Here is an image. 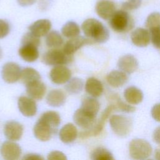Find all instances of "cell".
Segmentation results:
<instances>
[{
  "label": "cell",
  "instance_id": "obj_6",
  "mask_svg": "<svg viewBox=\"0 0 160 160\" xmlns=\"http://www.w3.org/2000/svg\"><path fill=\"white\" fill-rule=\"evenodd\" d=\"M114 109H117V107L115 104H111L108 106L101 114V118H99L98 122L95 124V126H92L90 129H86L83 132H81L80 138H86L89 136L98 135L102 130L106 119L112 112V111H113Z\"/></svg>",
  "mask_w": 160,
  "mask_h": 160
},
{
  "label": "cell",
  "instance_id": "obj_33",
  "mask_svg": "<svg viewBox=\"0 0 160 160\" xmlns=\"http://www.w3.org/2000/svg\"><path fill=\"white\" fill-rule=\"evenodd\" d=\"M41 41L39 37L36 36L31 32L26 33L22 38V45H32L38 47L40 45Z\"/></svg>",
  "mask_w": 160,
  "mask_h": 160
},
{
  "label": "cell",
  "instance_id": "obj_29",
  "mask_svg": "<svg viewBox=\"0 0 160 160\" xmlns=\"http://www.w3.org/2000/svg\"><path fill=\"white\" fill-rule=\"evenodd\" d=\"M61 32L66 38H72L79 34L80 29L75 22L69 21L63 26L61 29Z\"/></svg>",
  "mask_w": 160,
  "mask_h": 160
},
{
  "label": "cell",
  "instance_id": "obj_41",
  "mask_svg": "<svg viewBox=\"0 0 160 160\" xmlns=\"http://www.w3.org/2000/svg\"><path fill=\"white\" fill-rule=\"evenodd\" d=\"M153 139L156 143L160 145V126L154 130L153 132Z\"/></svg>",
  "mask_w": 160,
  "mask_h": 160
},
{
  "label": "cell",
  "instance_id": "obj_23",
  "mask_svg": "<svg viewBox=\"0 0 160 160\" xmlns=\"http://www.w3.org/2000/svg\"><path fill=\"white\" fill-rule=\"evenodd\" d=\"M85 90L91 96L97 98L102 94L104 88L100 81L91 77L88 78L86 82Z\"/></svg>",
  "mask_w": 160,
  "mask_h": 160
},
{
  "label": "cell",
  "instance_id": "obj_9",
  "mask_svg": "<svg viewBox=\"0 0 160 160\" xmlns=\"http://www.w3.org/2000/svg\"><path fill=\"white\" fill-rule=\"evenodd\" d=\"M49 76L54 83L62 84L67 82L70 79L71 72L67 67L63 65H58L51 70Z\"/></svg>",
  "mask_w": 160,
  "mask_h": 160
},
{
  "label": "cell",
  "instance_id": "obj_15",
  "mask_svg": "<svg viewBox=\"0 0 160 160\" xmlns=\"http://www.w3.org/2000/svg\"><path fill=\"white\" fill-rule=\"evenodd\" d=\"M94 42L88 38H84L82 36H76L71 38L70 40L66 42L63 48V51L68 54L71 55L74 53L79 49L86 44H92Z\"/></svg>",
  "mask_w": 160,
  "mask_h": 160
},
{
  "label": "cell",
  "instance_id": "obj_2",
  "mask_svg": "<svg viewBox=\"0 0 160 160\" xmlns=\"http://www.w3.org/2000/svg\"><path fill=\"white\" fill-rule=\"evenodd\" d=\"M109 24L111 28L118 32H127L134 26V21L131 16L124 10L116 11L110 18Z\"/></svg>",
  "mask_w": 160,
  "mask_h": 160
},
{
  "label": "cell",
  "instance_id": "obj_11",
  "mask_svg": "<svg viewBox=\"0 0 160 160\" xmlns=\"http://www.w3.org/2000/svg\"><path fill=\"white\" fill-rule=\"evenodd\" d=\"M96 12L103 19H110L116 12L114 3L109 0H99L96 4Z\"/></svg>",
  "mask_w": 160,
  "mask_h": 160
},
{
  "label": "cell",
  "instance_id": "obj_14",
  "mask_svg": "<svg viewBox=\"0 0 160 160\" xmlns=\"http://www.w3.org/2000/svg\"><path fill=\"white\" fill-rule=\"evenodd\" d=\"M18 108L20 112L26 117H31L36 114L37 105L32 98L22 96L18 99Z\"/></svg>",
  "mask_w": 160,
  "mask_h": 160
},
{
  "label": "cell",
  "instance_id": "obj_18",
  "mask_svg": "<svg viewBox=\"0 0 160 160\" xmlns=\"http://www.w3.org/2000/svg\"><path fill=\"white\" fill-rule=\"evenodd\" d=\"M26 86L27 94L30 98L36 100H41L46 91L45 84L40 81V80L29 83Z\"/></svg>",
  "mask_w": 160,
  "mask_h": 160
},
{
  "label": "cell",
  "instance_id": "obj_43",
  "mask_svg": "<svg viewBox=\"0 0 160 160\" xmlns=\"http://www.w3.org/2000/svg\"><path fill=\"white\" fill-rule=\"evenodd\" d=\"M18 3L22 6H28L34 4L36 0H17Z\"/></svg>",
  "mask_w": 160,
  "mask_h": 160
},
{
  "label": "cell",
  "instance_id": "obj_28",
  "mask_svg": "<svg viewBox=\"0 0 160 160\" xmlns=\"http://www.w3.org/2000/svg\"><path fill=\"white\" fill-rule=\"evenodd\" d=\"M39 119L43 121L54 129L59 126L61 122V118L59 113L54 111H49L44 112Z\"/></svg>",
  "mask_w": 160,
  "mask_h": 160
},
{
  "label": "cell",
  "instance_id": "obj_35",
  "mask_svg": "<svg viewBox=\"0 0 160 160\" xmlns=\"http://www.w3.org/2000/svg\"><path fill=\"white\" fill-rule=\"evenodd\" d=\"M149 32L152 44L157 49H160V27L150 29Z\"/></svg>",
  "mask_w": 160,
  "mask_h": 160
},
{
  "label": "cell",
  "instance_id": "obj_39",
  "mask_svg": "<svg viewBox=\"0 0 160 160\" xmlns=\"http://www.w3.org/2000/svg\"><path fill=\"white\" fill-rule=\"evenodd\" d=\"M48 159L50 160H66L67 159L66 155L62 152L58 151H54L51 152L48 156Z\"/></svg>",
  "mask_w": 160,
  "mask_h": 160
},
{
  "label": "cell",
  "instance_id": "obj_44",
  "mask_svg": "<svg viewBox=\"0 0 160 160\" xmlns=\"http://www.w3.org/2000/svg\"><path fill=\"white\" fill-rule=\"evenodd\" d=\"M154 158H155L156 159L160 160V149H157L155 151Z\"/></svg>",
  "mask_w": 160,
  "mask_h": 160
},
{
  "label": "cell",
  "instance_id": "obj_16",
  "mask_svg": "<svg viewBox=\"0 0 160 160\" xmlns=\"http://www.w3.org/2000/svg\"><path fill=\"white\" fill-rule=\"evenodd\" d=\"M131 39L135 46L138 47H145L150 42V32L146 29L138 28L132 32Z\"/></svg>",
  "mask_w": 160,
  "mask_h": 160
},
{
  "label": "cell",
  "instance_id": "obj_10",
  "mask_svg": "<svg viewBox=\"0 0 160 160\" xmlns=\"http://www.w3.org/2000/svg\"><path fill=\"white\" fill-rule=\"evenodd\" d=\"M0 152L2 157L6 160H16L21 154L20 146L12 141H5L1 146Z\"/></svg>",
  "mask_w": 160,
  "mask_h": 160
},
{
  "label": "cell",
  "instance_id": "obj_36",
  "mask_svg": "<svg viewBox=\"0 0 160 160\" xmlns=\"http://www.w3.org/2000/svg\"><path fill=\"white\" fill-rule=\"evenodd\" d=\"M115 100H116V106L117 107L118 109H119L121 111L126 112H131L135 111V108L126 104L124 102H123L121 98L118 96H115Z\"/></svg>",
  "mask_w": 160,
  "mask_h": 160
},
{
  "label": "cell",
  "instance_id": "obj_20",
  "mask_svg": "<svg viewBox=\"0 0 160 160\" xmlns=\"http://www.w3.org/2000/svg\"><path fill=\"white\" fill-rule=\"evenodd\" d=\"M59 138L64 143H71L73 142L78 136L76 127L72 123L65 124L60 130Z\"/></svg>",
  "mask_w": 160,
  "mask_h": 160
},
{
  "label": "cell",
  "instance_id": "obj_26",
  "mask_svg": "<svg viewBox=\"0 0 160 160\" xmlns=\"http://www.w3.org/2000/svg\"><path fill=\"white\" fill-rule=\"evenodd\" d=\"M20 79L23 84L27 85L29 83L39 81L41 79V76L34 68H26L21 71Z\"/></svg>",
  "mask_w": 160,
  "mask_h": 160
},
{
  "label": "cell",
  "instance_id": "obj_25",
  "mask_svg": "<svg viewBox=\"0 0 160 160\" xmlns=\"http://www.w3.org/2000/svg\"><path fill=\"white\" fill-rule=\"evenodd\" d=\"M124 96L128 102L133 105L140 103L143 99L142 92L134 86L126 88L124 92Z\"/></svg>",
  "mask_w": 160,
  "mask_h": 160
},
{
  "label": "cell",
  "instance_id": "obj_22",
  "mask_svg": "<svg viewBox=\"0 0 160 160\" xmlns=\"http://www.w3.org/2000/svg\"><path fill=\"white\" fill-rule=\"evenodd\" d=\"M66 96L61 89H53L50 91L46 96L47 103L52 107H59L64 104Z\"/></svg>",
  "mask_w": 160,
  "mask_h": 160
},
{
  "label": "cell",
  "instance_id": "obj_24",
  "mask_svg": "<svg viewBox=\"0 0 160 160\" xmlns=\"http://www.w3.org/2000/svg\"><path fill=\"white\" fill-rule=\"evenodd\" d=\"M19 54L24 61L32 62L38 58L39 51L36 46L32 45H22L19 49Z\"/></svg>",
  "mask_w": 160,
  "mask_h": 160
},
{
  "label": "cell",
  "instance_id": "obj_32",
  "mask_svg": "<svg viewBox=\"0 0 160 160\" xmlns=\"http://www.w3.org/2000/svg\"><path fill=\"white\" fill-rule=\"evenodd\" d=\"M91 158L94 160H112V154L106 149L101 147L96 148L91 154Z\"/></svg>",
  "mask_w": 160,
  "mask_h": 160
},
{
  "label": "cell",
  "instance_id": "obj_31",
  "mask_svg": "<svg viewBox=\"0 0 160 160\" xmlns=\"http://www.w3.org/2000/svg\"><path fill=\"white\" fill-rule=\"evenodd\" d=\"M63 43L61 35L56 31H52L48 34L46 38V44L49 48H56L61 46Z\"/></svg>",
  "mask_w": 160,
  "mask_h": 160
},
{
  "label": "cell",
  "instance_id": "obj_5",
  "mask_svg": "<svg viewBox=\"0 0 160 160\" xmlns=\"http://www.w3.org/2000/svg\"><path fill=\"white\" fill-rule=\"evenodd\" d=\"M72 59L71 55L66 54L63 50L51 49L46 52L42 57V61L46 65L58 66L69 63Z\"/></svg>",
  "mask_w": 160,
  "mask_h": 160
},
{
  "label": "cell",
  "instance_id": "obj_38",
  "mask_svg": "<svg viewBox=\"0 0 160 160\" xmlns=\"http://www.w3.org/2000/svg\"><path fill=\"white\" fill-rule=\"evenodd\" d=\"M10 31V26L9 23L3 20L0 19V39L6 37Z\"/></svg>",
  "mask_w": 160,
  "mask_h": 160
},
{
  "label": "cell",
  "instance_id": "obj_12",
  "mask_svg": "<svg viewBox=\"0 0 160 160\" xmlns=\"http://www.w3.org/2000/svg\"><path fill=\"white\" fill-rule=\"evenodd\" d=\"M56 129L43 121L39 119L34 127V134L35 137L41 141H47L49 140L54 131Z\"/></svg>",
  "mask_w": 160,
  "mask_h": 160
},
{
  "label": "cell",
  "instance_id": "obj_19",
  "mask_svg": "<svg viewBox=\"0 0 160 160\" xmlns=\"http://www.w3.org/2000/svg\"><path fill=\"white\" fill-rule=\"evenodd\" d=\"M51 28V22L46 19H39L33 22L29 27L30 32L38 37L46 35L50 31Z\"/></svg>",
  "mask_w": 160,
  "mask_h": 160
},
{
  "label": "cell",
  "instance_id": "obj_1",
  "mask_svg": "<svg viewBox=\"0 0 160 160\" xmlns=\"http://www.w3.org/2000/svg\"><path fill=\"white\" fill-rule=\"evenodd\" d=\"M81 27L86 36L94 42L103 43L109 39L108 29L102 22L96 19L89 18L85 20Z\"/></svg>",
  "mask_w": 160,
  "mask_h": 160
},
{
  "label": "cell",
  "instance_id": "obj_37",
  "mask_svg": "<svg viewBox=\"0 0 160 160\" xmlns=\"http://www.w3.org/2000/svg\"><path fill=\"white\" fill-rule=\"evenodd\" d=\"M142 0H127L122 4V8L123 9L134 10L138 9L141 4Z\"/></svg>",
  "mask_w": 160,
  "mask_h": 160
},
{
  "label": "cell",
  "instance_id": "obj_30",
  "mask_svg": "<svg viewBox=\"0 0 160 160\" xmlns=\"http://www.w3.org/2000/svg\"><path fill=\"white\" fill-rule=\"evenodd\" d=\"M83 88V82L78 78H73L68 81L65 86L66 91L71 94H79Z\"/></svg>",
  "mask_w": 160,
  "mask_h": 160
},
{
  "label": "cell",
  "instance_id": "obj_21",
  "mask_svg": "<svg viewBox=\"0 0 160 160\" xmlns=\"http://www.w3.org/2000/svg\"><path fill=\"white\" fill-rule=\"evenodd\" d=\"M128 78L123 71L114 70L110 72L107 76L108 84L113 88H119L122 86L128 81Z\"/></svg>",
  "mask_w": 160,
  "mask_h": 160
},
{
  "label": "cell",
  "instance_id": "obj_17",
  "mask_svg": "<svg viewBox=\"0 0 160 160\" xmlns=\"http://www.w3.org/2000/svg\"><path fill=\"white\" fill-rule=\"evenodd\" d=\"M118 66L122 71L128 74H131L137 70L138 62L134 56L126 54L119 59Z\"/></svg>",
  "mask_w": 160,
  "mask_h": 160
},
{
  "label": "cell",
  "instance_id": "obj_27",
  "mask_svg": "<svg viewBox=\"0 0 160 160\" xmlns=\"http://www.w3.org/2000/svg\"><path fill=\"white\" fill-rule=\"evenodd\" d=\"M81 108L85 111L96 116V114H98L100 108V104L95 98L87 97L82 99Z\"/></svg>",
  "mask_w": 160,
  "mask_h": 160
},
{
  "label": "cell",
  "instance_id": "obj_13",
  "mask_svg": "<svg viewBox=\"0 0 160 160\" xmlns=\"http://www.w3.org/2000/svg\"><path fill=\"white\" fill-rule=\"evenodd\" d=\"M4 133L6 138L9 140L12 141H18L22 136L23 127L17 121H9L4 126Z\"/></svg>",
  "mask_w": 160,
  "mask_h": 160
},
{
  "label": "cell",
  "instance_id": "obj_7",
  "mask_svg": "<svg viewBox=\"0 0 160 160\" xmlns=\"http://www.w3.org/2000/svg\"><path fill=\"white\" fill-rule=\"evenodd\" d=\"M73 119L79 127L88 129L91 128L95 123L96 116H94L81 108L77 109L73 115Z\"/></svg>",
  "mask_w": 160,
  "mask_h": 160
},
{
  "label": "cell",
  "instance_id": "obj_42",
  "mask_svg": "<svg viewBox=\"0 0 160 160\" xmlns=\"http://www.w3.org/2000/svg\"><path fill=\"white\" fill-rule=\"evenodd\" d=\"M24 159H36V160H41L44 158L39 154H28L24 156L23 158Z\"/></svg>",
  "mask_w": 160,
  "mask_h": 160
},
{
  "label": "cell",
  "instance_id": "obj_4",
  "mask_svg": "<svg viewBox=\"0 0 160 160\" xmlns=\"http://www.w3.org/2000/svg\"><path fill=\"white\" fill-rule=\"evenodd\" d=\"M131 157L134 159H144L152 153V147L149 142L142 139H132L129 146Z\"/></svg>",
  "mask_w": 160,
  "mask_h": 160
},
{
  "label": "cell",
  "instance_id": "obj_34",
  "mask_svg": "<svg viewBox=\"0 0 160 160\" xmlns=\"http://www.w3.org/2000/svg\"><path fill=\"white\" fill-rule=\"evenodd\" d=\"M146 26L149 29L160 27V13L152 12L150 14L146 21Z\"/></svg>",
  "mask_w": 160,
  "mask_h": 160
},
{
  "label": "cell",
  "instance_id": "obj_3",
  "mask_svg": "<svg viewBox=\"0 0 160 160\" xmlns=\"http://www.w3.org/2000/svg\"><path fill=\"white\" fill-rule=\"evenodd\" d=\"M109 123L113 132L120 137L127 136L132 129V119L122 115H112Z\"/></svg>",
  "mask_w": 160,
  "mask_h": 160
},
{
  "label": "cell",
  "instance_id": "obj_40",
  "mask_svg": "<svg viewBox=\"0 0 160 160\" xmlns=\"http://www.w3.org/2000/svg\"><path fill=\"white\" fill-rule=\"evenodd\" d=\"M151 115L156 121L160 122V103L156 104L152 107Z\"/></svg>",
  "mask_w": 160,
  "mask_h": 160
},
{
  "label": "cell",
  "instance_id": "obj_8",
  "mask_svg": "<svg viewBox=\"0 0 160 160\" xmlns=\"http://www.w3.org/2000/svg\"><path fill=\"white\" fill-rule=\"evenodd\" d=\"M21 68L15 63L9 62L4 65L1 71V76L3 80L7 83L16 82L21 76Z\"/></svg>",
  "mask_w": 160,
  "mask_h": 160
},
{
  "label": "cell",
  "instance_id": "obj_45",
  "mask_svg": "<svg viewBox=\"0 0 160 160\" xmlns=\"http://www.w3.org/2000/svg\"><path fill=\"white\" fill-rule=\"evenodd\" d=\"M2 49H1V48H0V59H1V58H2Z\"/></svg>",
  "mask_w": 160,
  "mask_h": 160
}]
</instances>
